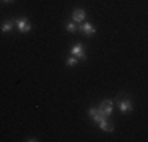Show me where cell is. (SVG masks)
<instances>
[{"label":"cell","mask_w":148,"mask_h":142,"mask_svg":"<svg viewBox=\"0 0 148 142\" xmlns=\"http://www.w3.org/2000/svg\"><path fill=\"white\" fill-rule=\"evenodd\" d=\"M114 103H117V104H118V109H120V112H121V114L132 112V103H131V99H129L128 97H125L123 93L118 95V97L114 99Z\"/></svg>","instance_id":"1"},{"label":"cell","mask_w":148,"mask_h":142,"mask_svg":"<svg viewBox=\"0 0 148 142\" xmlns=\"http://www.w3.org/2000/svg\"><path fill=\"white\" fill-rule=\"evenodd\" d=\"M69 52H71V55L77 57L79 60H85V59H87L85 48H84L82 43H76V44H73V46H71V49H69Z\"/></svg>","instance_id":"2"},{"label":"cell","mask_w":148,"mask_h":142,"mask_svg":"<svg viewBox=\"0 0 148 142\" xmlns=\"http://www.w3.org/2000/svg\"><path fill=\"white\" fill-rule=\"evenodd\" d=\"M98 111L103 112L106 117H110L112 112H114V99H103L98 108Z\"/></svg>","instance_id":"3"},{"label":"cell","mask_w":148,"mask_h":142,"mask_svg":"<svg viewBox=\"0 0 148 142\" xmlns=\"http://www.w3.org/2000/svg\"><path fill=\"white\" fill-rule=\"evenodd\" d=\"M14 26L17 27V30H19L21 33H27V32L32 30V24L27 17H19V19H16Z\"/></svg>","instance_id":"4"},{"label":"cell","mask_w":148,"mask_h":142,"mask_svg":"<svg viewBox=\"0 0 148 142\" xmlns=\"http://www.w3.org/2000/svg\"><path fill=\"white\" fill-rule=\"evenodd\" d=\"M77 30H79L80 33H84L85 37H91V35L96 33V28H95V26L90 22H80V26H77Z\"/></svg>","instance_id":"5"},{"label":"cell","mask_w":148,"mask_h":142,"mask_svg":"<svg viewBox=\"0 0 148 142\" xmlns=\"http://www.w3.org/2000/svg\"><path fill=\"white\" fill-rule=\"evenodd\" d=\"M85 16H87V13H85V10H84V8H74L73 10V22H76V24L84 22Z\"/></svg>","instance_id":"6"},{"label":"cell","mask_w":148,"mask_h":142,"mask_svg":"<svg viewBox=\"0 0 148 142\" xmlns=\"http://www.w3.org/2000/svg\"><path fill=\"white\" fill-rule=\"evenodd\" d=\"M96 125H98V126H99V128H101V130H103V131H106V133H114V131H115V126H114V125H112V123H110V122H109V120H107V119H104V120H101V122H99V123H96Z\"/></svg>","instance_id":"7"},{"label":"cell","mask_w":148,"mask_h":142,"mask_svg":"<svg viewBox=\"0 0 148 142\" xmlns=\"http://www.w3.org/2000/svg\"><path fill=\"white\" fill-rule=\"evenodd\" d=\"M13 27H14V21H13V19H6V21H3V24L0 26V30H2L3 33H8V32L13 30Z\"/></svg>","instance_id":"8"},{"label":"cell","mask_w":148,"mask_h":142,"mask_svg":"<svg viewBox=\"0 0 148 142\" xmlns=\"http://www.w3.org/2000/svg\"><path fill=\"white\" fill-rule=\"evenodd\" d=\"M65 27H66V30H68L69 33H74V32L77 30V26H76V22H73V21H69V22L66 24Z\"/></svg>","instance_id":"9"},{"label":"cell","mask_w":148,"mask_h":142,"mask_svg":"<svg viewBox=\"0 0 148 142\" xmlns=\"http://www.w3.org/2000/svg\"><path fill=\"white\" fill-rule=\"evenodd\" d=\"M77 63H79V59H77V57H74V55H71L68 60H66V65H68V66H76Z\"/></svg>","instance_id":"10"},{"label":"cell","mask_w":148,"mask_h":142,"mask_svg":"<svg viewBox=\"0 0 148 142\" xmlns=\"http://www.w3.org/2000/svg\"><path fill=\"white\" fill-rule=\"evenodd\" d=\"M25 141H29V142H35V141H40V139H36V137H29V139H25Z\"/></svg>","instance_id":"11"},{"label":"cell","mask_w":148,"mask_h":142,"mask_svg":"<svg viewBox=\"0 0 148 142\" xmlns=\"http://www.w3.org/2000/svg\"><path fill=\"white\" fill-rule=\"evenodd\" d=\"M5 3H11V2H14V0H3Z\"/></svg>","instance_id":"12"}]
</instances>
